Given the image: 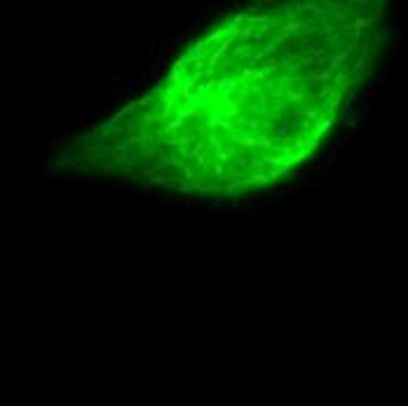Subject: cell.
Segmentation results:
<instances>
[{
  "label": "cell",
  "mask_w": 408,
  "mask_h": 406,
  "mask_svg": "<svg viewBox=\"0 0 408 406\" xmlns=\"http://www.w3.org/2000/svg\"><path fill=\"white\" fill-rule=\"evenodd\" d=\"M150 202H153L155 207H157V204H160V207H162V204H167V200H162V197H153V200H150Z\"/></svg>",
  "instance_id": "obj_1"
},
{
  "label": "cell",
  "mask_w": 408,
  "mask_h": 406,
  "mask_svg": "<svg viewBox=\"0 0 408 406\" xmlns=\"http://www.w3.org/2000/svg\"><path fill=\"white\" fill-rule=\"evenodd\" d=\"M167 56H176V47H169V50H167Z\"/></svg>",
  "instance_id": "obj_2"
}]
</instances>
